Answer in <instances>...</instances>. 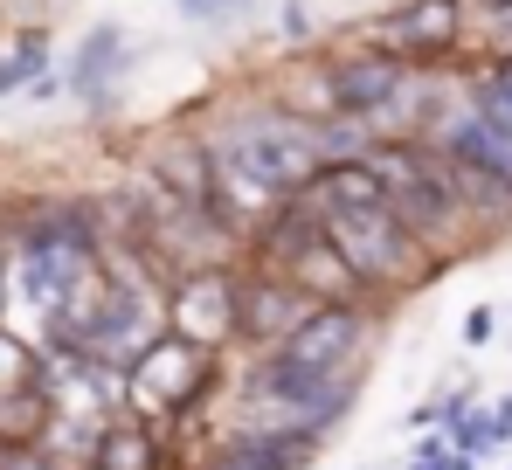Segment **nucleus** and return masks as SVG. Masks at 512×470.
Wrapping results in <instances>:
<instances>
[{
    "mask_svg": "<svg viewBox=\"0 0 512 470\" xmlns=\"http://www.w3.org/2000/svg\"><path fill=\"white\" fill-rule=\"evenodd\" d=\"M298 318H305V291L298 284L263 277L250 291H236V332H250V339H284Z\"/></svg>",
    "mask_w": 512,
    "mask_h": 470,
    "instance_id": "nucleus-6",
    "label": "nucleus"
},
{
    "mask_svg": "<svg viewBox=\"0 0 512 470\" xmlns=\"http://www.w3.org/2000/svg\"><path fill=\"white\" fill-rule=\"evenodd\" d=\"M471 111L485 118V125H499V132H512V56L492 70V77L471 90Z\"/></svg>",
    "mask_w": 512,
    "mask_h": 470,
    "instance_id": "nucleus-11",
    "label": "nucleus"
},
{
    "mask_svg": "<svg viewBox=\"0 0 512 470\" xmlns=\"http://www.w3.org/2000/svg\"><path fill=\"white\" fill-rule=\"evenodd\" d=\"M180 7H194V14H208V7H215V0H180Z\"/></svg>",
    "mask_w": 512,
    "mask_h": 470,
    "instance_id": "nucleus-15",
    "label": "nucleus"
},
{
    "mask_svg": "<svg viewBox=\"0 0 512 470\" xmlns=\"http://www.w3.org/2000/svg\"><path fill=\"white\" fill-rule=\"evenodd\" d=\"M492 42H499V56H512V0L492 7Z\"/></svg>",
    "mask_w": 512,
    "mask_h": 470,
    "instance_id": "nucleus-14",
    "label": "nucleus"
},
{
    "mask_svg": "<svg viewBox=\"0 0 512 470\" xmlns=\"http://www.w3.org/2000/svg\"><path fill=\"white\" fill-rule=\"evenodd\" d=\"M492 7H499V0H492Z\"/></svg>",
    "mask_w": 512,
    "mask_h": 470,
    "instance_id": "nucleus-17",
    "label": "nucleus"
},
{
    "mask_svg": "<svg viewBox=\"0 0 512 470\" xmlns=\"http://www.w3.org/2000/svg\"><path fill=\"white\" fill-rule=\"evenodd\" d=\"M436 153H450L457 166H478V173H499V180L512 187V132L485 125L478 111H471V118H457V125H443Z\"/></svg>",
    "mask_w": 512,
    "mask_h": 470,
    "instance_id": "nucleus-7",
    "label": "nucleus"
},
{
    "mask_svg": "<svg viewBox=\"0 0 512 470\" xmlns=\"http://www.w3.org/2000/svg\"><path fill=\"white\" fill-rule=\"evenodd\" d=\"M173 332L194 339V346H215V339L236 332V284H229V270L208 263V270H187L173 284Z\"/></svg>",
    "mask_w": 512,
    "mask_h": 470,
    "instance_id": "nucleus-3",
    "label": "nucleus"
},
{
    "mask_svg": "<svg viewBox=\"0 0 512 470\" xmlns=\"http://www.w3.org/2000/svg\"><path fill=\"white\" fill-rule=\"evenodd\" d=\"M118 63H125V42H118V28H97V35H90L84 49H77V70H70V90H97V83L111 77V70H118Z\"/></svg>",
    "mask_w": 512,
    "mask_h": 470,
    "instance_id": "nucleus-10",
    "label": "nucleus"
},
{
    "mask_svg": "<svg viewBox=\"0 0 512 470\" xmlns=\"http://www.w3.org/2000/svg\"><path fill=\"white\" fill-rule=\"evenodd\" d=\"M160 464V450H153V436L139 429V422H104V436H97V470H153Z\"/></svg>",
    "mask_w": 512,
    "mask_h": 470,
    "instance_id": "nucleus-9",
    "label": "nucleus"
},
{
    "mask_svg": "<svg viewBox=\"0 0 512 470\" xmlns=\"http://www.w3.org/2000/svg\"><path fill=\"white\" fill-rule=\"evenodd\" d=\"M201 381H208V360L194 339H153L125 374V401H132V415H173V408H187V394Z\"/></svg>",
    "mask_w": 512,
    "mask_h": 470,
    "instance_id": "nucleus-2",
    "label": "nucleus"
},
{
    "mask_svg": "<svg viewBox=\"0 0 512 470\" xmlns=\"http://www.w3.org/2000/svg\"><path fill=\"white\" fill-rule=\"evenodd\" d=\"M312 457V436H284V429H250V436H236L215 470H298Z\"/></svg>",
    "mask_w": 512,
    "mask_h": 470,
    "instance_id": "nucleus-8",
    "label": "nucleus"
},
{
    "mask_svg": "<svg viewBox=\"0 0 512 470\" xmlns=\"http://www.w3.org/2000/svg\"><path fill=\"white\" fill-rule=\"evenodd\" d=\"M215 153L229 159L236 173H250L263 194H298L305 187V173L319 166V132L312 125H298V118H284V111H250V118H236L222 139H215Z\"/></svg>",
    "mask_w": 512,
    "mask_h": 470,
    "instance_id": "nucleus-1",
    "label": "nucleus"
},
{
    "mask_svg": "<svg viewBox=\"0 0 512 470\" xmlns=\"http://www.w3.org/2000/svg\"><path fill=\"white\" fill-rule=\"evenodd\" d=\"M28 381H35V374H28V353H21L14 339H0V394H7V388H28Z\"/></svg>",
    "mask_w": 512,
    "mask_h": 470,
    "instance_id": "nucleus-12",
    "label": "nucleus"
},
{
    "mask_svg": "<svg viewBox=\"0 0 512 470\" xmlns=\"http://www.w3.org/2000/svg\"><path fill=\"white\" fill-rule=\"evenodd\" d=\"M457 28H464V7L457 0H409V7H395L374 35V49H388V56H450L457 49Z\"/></svg>",
    "mask_w": 512,
    "mask_h": 470,
    "instance_id": "nucleus-4",
    "label": "nucleus"
},
{
    "mask_svg": "<svg viewBox=\"0 0 512 470\" xmlns=\"http://www.w3.org/2000/svg\"><path fill=\"white\" fill-rule=\"evenodd\" d=\"M35 70H42V42H28V49H21L14 63H0V97H7L14 83H28V77H35Z\"/></svg>",
    "mask_w": 512,
    "mask_h": 470,
    "instance_id": "nucleus-13",
    "label": "nucleus"
},
{
    "mask_svg": "<svg viewBox=\"0 0 512 470\" xmlns=\"http://www.w3.org/2000/svg\"><path fill=\"white\" fill-rule=\"evenodd\" d=\"M236 7H243V0H236Z\"/></svg>",
    "mask_w": 512,
    "mask_h": 470,
    "instance_id": "nucleus-16",
    "label": "nucleus"
},
{
    "mask_svg": "<svg viewBox=\"0 0 512 470\" xmlns=\"http://www.w3.org/2000/svg\"><path fill=\"white\" fill-rule=\"evenodd\" d=\"M402 90H409L402 56H388V49H367V56L333 63V111H346V118H374V111H388Z\"/></svg>",
    "mask_w": 512,
    "mask_h": 470,
    "instance_id": "nucleus-5",
    "label": "nucleus"
}]
</instances>
